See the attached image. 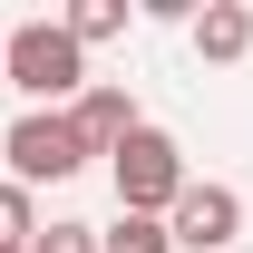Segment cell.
<instances>
[{
	"instance_id": "cell-1",
	"label": "cell",
	"mask_w": 253,
	"mask_h": 253,
	"mask_svg": "<svg viewBox=\"0 0 253 253\" xmlns=\"http://www.w3.org/2000/svg\"><path fill=\"white\" fill-rule=\"evenodd\" d=\"M10 88L30 97V107H78V97L97 88L88 49L68 39V20H20V30H10Z\"/></svg>"
},
{
	"instance_id": "cell-2",
	"label": "cell",
	"mask_w": 253,
	"mask_h": 253,
	"mask_svg": "<svg viewBox=\"0 0 253 253\" xmlns=\"http://www.w3.org/2000/svg\"><path fill=\"white\" fill-rule=\"evenodd\" d=\"M0 156H10V185H68V175H88V136H78V117L68 107H20L10 117V136H0Z\"/></svg>"
},
{
	"instance_id": "cell-3",
	"label": "cell",
	"mask_w": 253,
	"mask_h": 253,
	"mask_svg": "<svg viewBox=\"0 0 253 253\" xmlns=\"http://www.w3.org/2000/svg\"><path fill=\"white\" fill-rule=\"evenodd\" d=\"M107 185H117V214H175V195L195 175H185V146L166 126H136L117 156H107Z\"/></svg>"
},
{
	"instance_id": "cell-4",
	"label": "cell",
	"mask_w": 253,
	"mask_h": 253,
	"mask_svg": "<svg viewBox=\"0 0 253 253\" xmlns=\"http://www.w3.org/2000/svg\"><path fill=\"white\" fill-rule=\"evenodd\" d=\"M166 234H175V253H234V234H244V195L214 185V175H195V185L175 195Z\"/></svg>"
},
{
	"instance_id": "cell-5",
	"label": "cell",
	"mask_w": 253,
	"mask_h": 253,
	"mask_svg": "<svg viewBox=\"0 0 253 253\" xmlns=\"http://www.w3.org/2000/svg\"><path fill=\"white\" fill-rule=\"evenodd\" d=\"M68 117H78V136H88V156H117L126 136L146 126V117H136V97H126V88H88V97H78V107H68Z\"/></svg>"
},
{
	"instance_id": "cell-6",
	"label": "cell",
	"mask_w": 253,
	"mask_h": 253,
	"mask_svg": "<svg viewBox=\"0 0 253 253\" xmlns=\"http://www.w3.org/2000/svg\"><path fill=\"white\" fill-rule=\"evenodd\" d=\"M253 49V10L244 0H205V10H195V59L205 68H234Z\"/></svg>"
},
{
	"instance_id": "cell-7",
	"label": "cell",
	"mask_w": 253,
	"mask_h": 253,
	"mask_svg": "<svg viewBox=\"0 0 253 253\" xmlns=\"http://www.w3.org/2000/svg\"><path fill=\"white\" fill-rule=\"evenodd\" d=\"M39 234H49V224H39V195H30V185H10V175H0V253H30Z\"/></svg>"
},
{
	"instance_id": "cell-8",
	"label": "cell",
	"mask_w": 253,
	"mask_h": 253,
	"mask_svg": "<svg viewBox=\"0 0 253 253\" xmlns=\"http://www.w3.org/2000/svg\"><path fill=\"white\" fill-rule=\"evenodd\" d=\"M97 253H175V234H166V214H117L97 224Z\"/></svg>"
},
{
	"instance_id": "cell-9",
	"label": "cell",
	"mask_w": 253,
	"mask_h": 253,
	"mask_svg": "<svg viewBox=\"0 0 253 253\" xmlns=\"http://www.w3.org/2000/svg\"><path fill=\"white\" fill-rule=\"evenodd\" d=\"M68 39H78V49L126 39V0H78V10H68Z\"/></svg>"
},
{
	"instance_id": "cell-10",
	"label": "cell",
	"mask_w": 253,
	"mask_h": 253,
	"mask_svg": "<svg viewBox=\"0 0 253 253\" xmlns=\"http://www.w3.org/2000/svg\"><path fill=\"white\" fill-rule=\"evenodd\" d=\"M30 253H97V224H49Z\"/></svg>"
},
{
	"instance_id": "cell-11",
	"label": "cell",
	"mask_w": 253,
	"mask_h": 253,
	"mask_svg": "<svg viewBox=\"0 0 253 253\" xmlns=\"http://www.w3.org/2000/svg\"><path fill=\"white\" fill-rule=\"evenodd\" d=\"M0 88H10V30H0Z\"/></svg>"
}]
</instances>
